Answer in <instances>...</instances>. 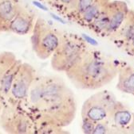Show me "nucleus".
Listing matches in <instances>:
<instances>
[{"label":"nucleus","mask_w":134,"mask_h":134,"mask_svg":"<svg viewBox=\"0 0 134 134\" xmlns=\"http://www.w3.org/2000/svg\"><path fill=\"white\" fill-rule=\"evenodd\" d=\"M38 101L48 120L57 127L69 125L76 114V102L72 91L58 77L46 78L37 84Z\"/></svg>","instance_id":"nucleus-1"},{"label":"nucleus","mask_w":134,"mask_h":134,"mask_svg":"<svg viewBox=\"0 0 134 134\" xmlns=\"http://www.w3.org/2000/svg\"><path fill=\"white\" fill-rule=\"evenodd\" d=\"M118 71L111 59L86 49L66 74L77 88L97 90L110 83Z\"/></svg>","instance_id":"nucleus-2"},{"label":"nucleus","mask_w":134,"mask_h":134,"mask_svg":"<svg viewBox=\"0 0 134 134\" xmlns=\"http://www.w3.org/2000/svg\"><path fill=\"white\" fill-rule=\"evenodd\" d=\"M86 50L84 39L76 35L62 36L59 45L52 55L53 69L66 72L78 60Z\"/></svg>","instance_id":"nucleus-3"},{"label":"nucleus","mask_w":134,"mask_h":134,"mask_svg":"<svg viewBox=\"0 0 134 134\" xmlns=\"http://www.w3.org/2000/svg\"><path fill=\"white\" fill-rule=\"evenodd\" d=\"M116 102V98L112 92L109 91L97 92L84 102L82 118L95 122L109 120Z\"/></svg>","instance_id":"nucleus-4"},{"label":"nucleus","mask_w":134,"mask_h":134,"mask_svg":"<svg viewBox=\"0 0 134 134\" xmlns=\"http://www.w3.org/2000/svg\"><path fill=\"white\" fill-rule=\"evenodd\" d=\"M61 37L42 20H38L34 30L31 43L34 51L41 59L46 60L53 54L59 45Z\"/></svg>","instance_id":"nucleus-5"},{"label":"nucleus","mask_w":134,"mask_h":134,"mask_svg":"<svg viewBox=\"0 0 134 134\" xmlns=\"http://www.w3.org/2000/svg\"><path fill=\"white\" fill-rule=\"evenodd\" d=\"M35 77L33 68L27 64H21L11 89L12 95L17 99H23L29 94V90Z\"/></svg>","instance_id":"nucleus-6"},{"label":"nucleus","mask_w":134,"mask_h":134,"mask_svg":"<svg viewBox=\"0 0 134 134\" xmlns=\"http://www.w3.org/2000/svg\"><path fill=\"white\" fill-rule=\"evenodd\" d=\"M108 9L110 12V24L105 36L114 35L117 32L129 10L126 3L121 1L110 2Z\"/></svg>","instance_id":"nucleus-7"},{"label":"nucleus","mask_w":134,"mask_h":134,"mask_svg":"<svg viewBox=\"0 0 134 134\" xmlns=\"http://www.w3.org/2000/svg\"><path fill=\"white\" fill-rule=\"evenodd\" d=\"M109 120L117 130H125L131 124L132 114L124 104L117 101Z\"/></svg>","instance_id":"nucleus-8"},{"label":"nucleus","mask_w":134,"mask_h":134,"mask_svg":"<svg viewBox=\"0 0 134 134\" xmlns=\"http://www.w3.org/2000/svg\"><path fill=\"white\" fill-rule=\"evenodd\" d=\"M117 89L123 93L134 96V68L124 67L118 71Z\"/></svg>","instance_id":"nucleus-9"},{"label":"nucleus","mask_w":134,"mask_h":134,"mask_svg":"<svg viewBox=\"0 0 134 134\" xmlns=\"http://www.w3.org/2000/svg\"><path fill=\"white\" fill-rule=\"evenodd\" d=\"M19 10L12 0H0V29L9 28Z\"/></svg>","instance_id":"nucleus-10"},{"label":"nucleus","mask_w":134,"mask_h":134,"mask_svg":"<svg viewBox=\"0 0 134 134\" xmlns=\"http://www.w3.org/2000/svg\"><path fill=\"white\" fill-rule=\"evenodd\" d=\"M33 20L31 15L19 11L9 25V30L19 35L28 34L32 27Z\"/></svg>","instance_id":"nucleus-11"},{"label":"nucleus","mask_w":134,"mask_h":134,"mask_svg":"<svg viewBox=\"0 0 134 134\" xmlns=\"http://www.w3.org/2000/svg\"><path fill=\"white\" fill-rule=\"evenodd\" d=\"M114 35H117L116 37L118 39L128 44L134 35V11L128 10L126 18Z\"/></svg>","instance_id":"nucleus-12"},{"label":"nucleus","mask_w":134,"mask_h":134,"mask_svg":"<svg viewBox=\"0 0 134 134\" xmlns=\"http://www.w3.org/2000/svg\"><path fill=\"white\" fill-rule=\"evenodd\" d=\"M109 3L110 0H96L80 17L82 18L85 23L90 25L94 19L104 10Z\"/></svg>","instance_id":"nucleus-13"},{"label":"nucleus","mask_w":134,"mask_h":134,"mask_svg":"<svg viewBox=\"0 0 134 134\" xmlns=\"http://www.w3.org/2000/svg\"><path fill=\"white\" fill-rule=\"evenodd\" d=\"M109 24H110V12L108 9V5H107L104 9V10L90 24V26L92 30H93L96 33L105 36Z\"/></svg>","instance_id":"nucleus-14"},{"label":"nucleus","mask_w":134,"mask_h":134,"mask_svg":"<svg viewBox=\"0 0 134 134\" xmlns=\"http://www.w3.org/2000/svg\"><path fill=\"white\" fill-rule=\"evenodd\" d=\"M21 64H22L20 62L16 60L15 63L11 67V68L6 72V74L2 78L0 83H1V91L3 93L7 94L11 91L14 77L18 72Z\"/></svg>","instance_id":"nucleus-15"},{"label":"nucleus","mask_w":134,"mask_h":134,"mask_svg":"<svg viewBox=\"0 0 134 134\" xmlns=\"http://www.w3.org/2000/svg\"><path fill=\"white\" fill-rule=\"evenodd\" d=\"M15 61V57L11 52H4L0 54V81Z\"/></svg>","instance_id":"nucleus-16"},{"label":"nucleus","mask_w":134,"mask_h":134,"mask_svg":"<svg viewBox=\"0 0 134 134\" xmlns=\"http://www.w3.org/2000/svg\"><path fill=\"white\" fill-rule=\"evenodd\" d=\"M95 1L96 0H77L73 10L79 16H81Z\"/></svg>","instance_id":"nucleus-17"},{"label":"nucleus","mask_w":134,"mask_h":134,"mask_svg":"<svg viewBox=\"0 0 134 134\" xmlns=\"http://www.w3.org/2000/svg\"><path fill=\"white\" fill-rule=\"evenodd\" d=\"M110 132L111 131L110 128L109 120H104L96 122L93 134H105Z\"/></svg>","instance_id":"nucleus-18"},{"label":"nucleus","mask_w":134,"mask_h":134,"mask_svg":"<svg viewBox=\"0 0 134 134\" xmlns=\"http://www.w3.org/2000/svg\"><path fill=\"white\" fill-rule=\"evenodd\" d=\"M96 122L93 121H91L90 119L82 118V129L84 133L86 134H93L94 127H95Z\"/></svg>","instance_id":"nucleus-19"},{"label":"nucleus","mask_w":134,"mask_h":134,"mask_svg":"<svg viewBox=\"0 0 134 134\" xmlns=\"http://www.w3.org/2000/svg\"><path fill=\"white\" fill-rule=\"evenodd\" d=\"M76 2L77 0H61L60 3L65 6H66L67 7L73 10L74 7H75V5H76Z\"/></svg>","instance_id":"nucleus-20"},{"label":"nucleus","mask_w":134,"mask_h":134,"mask_svg":"<svg viewBox=\"0 0 134 134\" xmlns=\"http://www.w3.org/2000/svg\"><path fill=\"white\" fill-rule=\"evenodd\" d=\"M82 37H83V39L85 40V41L90 43V44H92L93 46H96V45L98 44L97 42L96 41V40L93 39L92 37H89V36H87V35H86V34H82Z\"/></svg>","instance_id":"nucleus-21"},{"label":"nucleus","mask_w":134,"mask_h":134,"mask_svg":"<svg viewBox=\"0 0 134 134\" xmlns=\"http://www.w3.org/2000/svg\"><path fill=\"white\" fill-rule=\"evenodd\" d=\"M33 4L34 5V6H36L38 8H39V9H41V10H44V11H47L48 10V8L46 7V6H44L43 4H42V3H40L39 2H37V1H34L33 2Z\"/></svg>","instance_id":"nucleus-22"},{"label":"nucleus","mask_w":134,"mask_h":134,"mask_svg":"<svg viewBox=\"0 0 134 134\" xmlns=\"http://www.w3.org/2000/svg\"><path fill=\"white\" fill-rule=\"evenodd\" d=\"M50 15H51V17H52L53 19H54V20H56V21H59V22H61V23H62V24H65V23H66L65 20L62 19L60 16H58V15H56V14H53V13H51Z\"/></svg>","instance_id":"nucleus-23"},{"label":"nucleus","mask_w":134,"mask_h":134,"mask_svg":"<svg viewBox=\"0 0 134 134\" xmlns=\"http://www.w3.org/2000/svg\"><path fill=\"white\" fill-rule=\"evenodd\" d=\"M128 44H129L130 48H131L132 50H134V35H133V37H132V39L130 40V41L128 42Z\"/></svg>","instance_id":"nucleus-24"},{"label":"nucleus","mask_w":134,"mask_h":134,"mask_svg":"<svg viewBox=\"0 0 134 134\" xmlns=\"http://www.w3.org/2000/svg\"><path fill=\"white\" fill-rule=\"evenodd\" d=\"M52 1H53V2H59L60 3L61 0H52Z\"/></svg>","instance_id":"nucleus-25"}]
</instances>
